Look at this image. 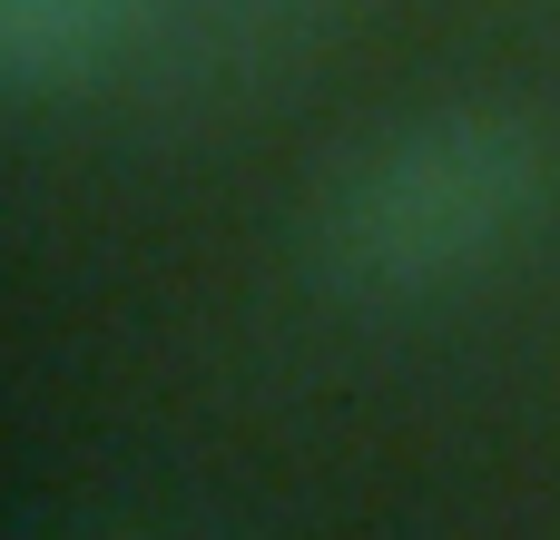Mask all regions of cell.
Here are the masks:
<instances>
[{
    "label": "cell",
    "instance_id": "6da1fadb",
    "mask_svg": "<svg viewBox=\"0 0 560 540\" xmlns=\"http://www.w3.org/2000/svg\"><path fill=\"white\" fill-rule=\"evenodd\" d=\"M560 216V118L512 89H453L364 128L315 207L305 256L345 305H443L502 275Z\"/></svg>",
    "mask_w": 560,
    "mask_h": 540
},
{
    "label": "cell",
    "instance_id": "7a4b0ae2",
    "mask_svg": "<svg viewBox=\"0 0 560 540\" xmlns=\"http://www.w3.org/2000/svg\"><path fill=\"white\" fill-rule=\"evenodd\" d=\"M345 0H148L128 79L177 98H256L335 39Z\"/></svg>",
    "mask_w": 560,
    "mask_h": 540
},
{
    "label": "cell",
    "instance_id": "3957f363",
    "mask_svg": "<svg viewBox=\"0 0 560 540\" xmlns=\"http://www.w3.org/2000/svg\"><path fill=\"white\" fill-rule=\"evenodd\" d=\"M148 0H0V98H79L128 79Z\"/></svg>",
    "mask_w": 560,
    "mask_h": 540
}]
</instances>
